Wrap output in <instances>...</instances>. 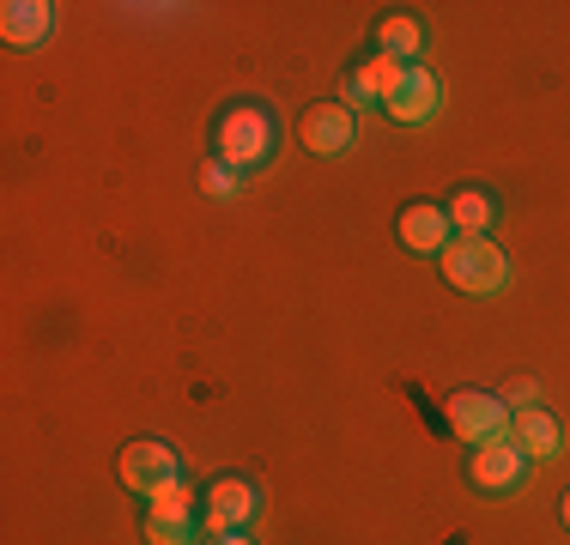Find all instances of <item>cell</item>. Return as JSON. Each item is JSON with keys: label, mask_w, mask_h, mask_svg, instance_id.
<instances>
[{"label": "cell", "mask_w": 570, "mask_h": 545, "mask_svg": "<svg viewBox=\"0 0 570 545\" xmlns=\"http://www.w3.org/2000/svg\"><path fill=\"white\" fill-rule=\"evenodd\" d=\"M443 212H450L455 237H485V230H492V218H498V200L485 195V188H455V195L443 200Z\"/></svg>", "instance_id": "7c38bea8"}, {"label": "cell", "mask_w": 570, "mask_h": 545, "mask_svg": "<svg viewBox=\"0 0 570 545\" xmlns=\"http://www.w3.org/2000/svg\"><path fill=\"white\" fill-rule=\"evenodd\" d=\"M297 140H304L309 158H341L352 140H358V116L334 98V103H309L304 116H297Z\"/></svg>", "instance_id": "8992f818"}, {"label": "cell", "mask_w": 570, "mask_h": 545, "mask_svg": "<svg viewBox=\"0 0 570 545\" xmlns=\"http://www.w3.org/2000/svg\"><path fill=\"white\" fill-rule=\"evenodd\" d=\"M510 436L522 443L528 460H552V455H559V418H552L547 406H522V413L510 418Z\"/></svg>", "instance_id": "8fae6325"}, {"label": "cell", "mask_w": 570, "mask_h": 545, "mask_svg": "<svg viewBox=\"0 0 570 545\" xmlns=\"http://www.w3.org/2000/svg\"><path fill=\"white\" fill-rule=\"evenodd\" d=\"M200 195H207V200H237V195H243V176L230 170V164L213 158L207 170H200Z\"/></svg>", "instance_id": "2e32d148"}, {"label": "cell", "mask_w": 570, "mask_h": 545, "mask_svg": "<svg viewBox=\"0 0 570 545\" xmlns=\"http://www.w3.org/2000/svg\"><path fill=\"white\" fill-rule=\"evenodd\" d=\"M146 515H200V503H195V490L176 479V485H165V490L146 497Z\"/></svg>", "instance_id": "9a60e30c"}, {"label": "cell", "mask_w": 570, "mask_h": 545, "mask_svg": "<svg viewBox=\"0 0 570 545\" xmlns=\"http://www.w3.org/2000/svg\"><path fill=\"white\" fill-rule=\"evenodd\" d=\"M213 545H255L249 534H213Z\"/></svg>", "instance_id": "ac0fdd59"}, {"label": "cell", "mask_w": 570, "mask_h": 545, "mask_svg": "<svg viewBox=\"0 0 570 545\" xmlns=\"http://www.w3.org/2000/svg\"><path fill=\"white\" fill-rule=\"evenodd\" d=\"M376 54H389V61H419V54H425V31H419V19L389 12V19L376 24Z\"/></svg>", "instance_id": "4fadbf2b"}, {"label": "cell", "mask_w": 570, "mask_h": 545, "mask_svg": "<svg viewBox=\"0 0 570 545\" xmlns=\"http://www.w3.org/2000/svg\"><path fill=\"white\" fill-rule=\"evenodd\" d=\"M49 31H56V7L49 0H7L0 7V37L12 49H37Z\"/></svg>", "instance_id": "30bf717a"}, {"label": "cell", "mask_w": 570, "mask_h": 545, "mask_svg": "<svg viewBox=\"0 0 570 545\" xmlns=\"http://www.w3.org/2000/svg\"><path fill=\"white\" fill-rule=\"evenodd\" d=\"M146 539L153 545H195L200 515H146Z\"/></svg>", "instance_id": "5bb4252c"}, {"label": "cell", "mask_w": 570, "mask_h": 545, "mask_svg": "<svg viewBox=\"0 0 570 545\" xmlns=\"http://www.w3.org/2000/svg\"><path fill=\"white\" fill-rule=\"evenodd\" d=\"M468 479L480 490H515L528 479V455L515 436H492V443H473L468 455Z\"/></svg>", "instance_id": "ba28073f"}, {"label": "cell", "mask_w": 570, "mask_h": 545, "mask_svg": "<svg viewBox=\"0 0 570 545\" xmlns=\"http://www.w3.org/2000/svg\"><path fill=\"white\" fill-rule=\"evenodd\" d=\"M213 152H219V164H230V170H255V164L274 158V121H267V109L255 103H237L219 116V128H213Z\"/></svg>", "instance_id": "6da1fadb"}, {"label": "cell", "mask_w": 570, "mask_h": 545, "mask_svg": "<svg viewBox=\"0 0 570 545\" xmlns=\"http://www.w3.org/2000/svg\"><path fill=\"white\" fill-rule=\"evenodd\" d=\"M195 545H213V539H195Z\"/></svg>", "instance_id": "ffe728a7"}, {"label": "cell", "mask_w": 570, "mask_h": 545, "mask_svg": "<svg viewBox=\"0 0 570 545\" xmlns=\"http://www.w3.org/2000/svg\"><path fill=\"white\" fill-rule=\"evenodd\" d=\"M559 515H564V527H570V490H564V509H559Z\"/></svg>", "instance_id": "d6986e66"}, {"label": "cell", "mask_w": 570, "mask_h": 545, "mask_svg": "<svg viewBox=\"0 0 570 545\" xmlns=\"http://www.w3.org/2000/svg\"><path fill=\"white\" fill-rule=\"evenodd\" d=\"M383 109L401 121V128H425V121H438V109H443V86H438V73H431L425 61H406V67H401V79L389 86Z\"/></svg>", "instance_id": "5b68a950"}, {"label": "cell", "mask_w": 570, "mask_h": 545, "mask_svg": "<svg viewBox=\"0 0 570 545\" xmlns=\"http://www.w3.org/2000/svg\"><path fill=\"white\" fill-rule=\"evenodd\" d=\"M255 509H262V490L249 479H237V473H225V479L207 485V497H200V527L213 534H243V527L255 522Z\"/></svg>", "instance_id": "277c9868"}, {"label": "cell", "mask_w": 570, "mask_h": 545, "mask_svg": "<svg viewBox=\"0 0 570 545\" xmlns=\"http://www.w3.org/2000/svg\"><path fill=\"white\" fill-rule=\"evenodd\" d=\"M116 473H121V485H128L134 497H153V490L183 479V460H176V448L158 443V436H134V443H121Z\"/></svg>", "instance_id": "3957f363"}, {"label": "cell", "mask_w": 570, "mask_h": 545, "mask_svg": "<svg viewBox=\"0 0 570 545\" xmlns=\"http://www.w3.org/2000/svg\"><path fill=\"white\" fill-rule=\"evenodd\" d=\"M450 430L461 443H492V436H510V406L498 394H480V388H461L450 394Z\"/></svg>", "instance_id": "52a82bcc"}, {"label": "cell", "mask_w": 570, "mask_h": 545, "mask_svg": "<svg viewBox=\"0 0 570 545\" xmlns=\"http://www.w3.org/2000/svg\"><path fill=\"white\" fill-rule=\"evenodd\" d=\"M401 249L406 255H443L455 242V225L450 212L438 207V200H413V207H401Z\"/></svg>", "instance_id": "9c48e42d"}, {"label": "cell", "mask_w": 570, "mask_h": 545, "mask_svg": "<svg viewBox=\"0 0 570 545\" xmlns=\"http://www.w3.org/2000/svg\"><path fill=\"white\" fill-rule=\"evenodd\" d=\"M438 261H443V279H450L455 291H473V297L504 291V279H510V261L492 237H455Z\"/></svg>", "instance_id": "7a4b0ae2"}, {"label": "cell", "mask_w": 570, "mask_h": 545, "mask_svg": "<svg viewBox=\"0 0 570 545\" xmlns=\"http://www.w3.org/2000/svg\"><path fill=\"white\" fill-rule=\"evenodd\" d=\"M534 394H540V388H534V376H515L510 388H504V400H515V413H522V406H534Z\"/></svg>", "instance_id": "e0dca14e"}]
</instances>
